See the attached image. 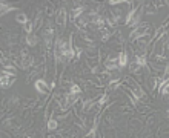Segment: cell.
Instances as JSON below:
<instances>
[{
	"instance_id": "cell-14",
	"label": "cell",
	"mask_w": 169,
	"mask_h": 138,
	"mask_svg": "<svg viewBox=\"0 0 169 138\" xmlns=\"http://www.w3.org/2000/svg\"><path fill=\"white\" fill-rule=\"evenodd\" d=\"M37 41H39L37 35H34V34H28V38H26V43H28L29 46H35V44H37Z\"/></svg>"
},
{
	"instance_id": "cell-19",
	"label": "cell",
	"mask_w": 169,
	"mask_h": 138,
	"mask_svg": "<svg viewBox=\"0 0 169 138\" xmlns=\"http://www.w3.org/2000/svg\"><path fill=\"white\" fill-rule=\"evenodd\" d=\"M88 21H89V17L82 15V18L77 21V25H79V26H86V25H88Z\"/></svg>"
},
{
	"instance_id": "cell-13",
	"label": "cell",
	"mask_w": 169,
	"mask_h": 138,
	"mask_svg": "<svg viewBox=\"0 0 169 138\" xmlns=\"http://www.w3.org/2000/svg\"><path fill=\"white\" fill-rule=\"evenodd\" d=\"M140 18H141V6H140V9H138V12L134 15V18L131 20V23H129V26H135L137 23L140 21Z\"/></svg>"
},
{
	"instance_id": "cell-5",
	"label": "cell",
	"mask_w": 169,
	"mask_h": 138,
	"mask_svg": "<svg viewBox=\"0 0 169 138\" xmlns=\"http://www.w3.org/2000/svg\"><path fill=\"white\" fill-rule=\"evenodd\" d=\"M34 86H35V89L40 92V94H45V92H48V83L45 81V80H35V83H34Z\"/></svg>"
},
{
	"instance_id": "cell-23",
	"label": "cell",
	"mask_w": 169,
	"mask_h": 138,
	"mask_svg": "<svg viewBox=\"0 0 169 138\" xmlns=\"http://www.w3.org/2000/svg\"><path fill=\"white\" fill-rule=\"evenodd\" d=\"M106 100H108V95H103V97L100 98V101H99V106H103V104L106 103Z\"/></svg>"
},
{
	"instance_id": "cell-15",
	"label": "cell",
	"mask_w": 169,
	"mask_h": 138,
	"mask_svg": "<svg viewBox=\"0 0 169 138\" xmlns=\"http://www.w3.org/2000/svg\"><path fill=\"white\" fill-rule=\"evenodd\" d=\"M57 126H59V123H57V120H54V118H51V120H48V130H56L57 129Z\"/></svg>"
},
{
	"instance_id": "cell-22",
	"label": "cell",
	"mask_w": 169,
	"mask_h": 138,
	"mask_svg": "<svg viewBox=\"0 0 169 138\" xmlns=\"http://www.w3.org/2000/svg\"><path fill=\"white\" fill-rule=\"evenodd\" d=\"M71 94H80V87L77 86V84H72V87H71Z\"/></svg>"
},
{
	"instance_id": "cell-20",
	"label": "cell",
	"mask_w": 169,
	"mask_h": 138,
	"mask_svg": "<svg viewBox=\"0 0 169 138\" xmlns=\"http://www.w3.org/2000/svg\"><path fill=\"white\" fill-rule=\"evenodd\" d=\"M32 29H34V23H32V21H28L26 25H25V31H26L28 34H31Z\"/></svg>"
},
{
	"instance_id": "cell-1",
	"label": "cell",
	"mask_w": 169,
	"mask_h": 138,
	"mask_svg": "<svg viewBox=\"0 0 169 138\" xmlns=\"http://www.w3.org/2000/svg\"><path fill=\"white\" fill-rule=\"evenodd\" d=\"M149 25L148 23H143V25H138L137 28H134V31L131 32V40H138L140 37H143L144 34H146L149 31Z\"/></svg>"
},
{
	"instance_id": "cell-7",
	"label": "cell",
	"mask_w": 169,
	"mask_h": 138,
	"mask_svg": "<svg viewBox=\"0 0 169 138\" xmlns=\"http://www.w3.org/2000/svg\"><path fill=\"white\" fill-rule=\"evenodd\" d=\"M57 23H59L60 26H65L66 25V11L63 8L57 12Z\"/></svg>"
},
{
	"instance_id": "cell-11",
	"label": "cell",
	"mask_w": 169,
	"mask_h": 138,
	"mask_svg": "<svg viewBox=\"0 0 169 138\" xmlns=\"http://www.w3.org/2000/svg\"><path fill=\"white\" fill-rule=\"evenodd\" d=\"M132 92L135 94V97H137V98H141V97H144V92L141 90V87H140L137 83H134V84H132Z\"/></svg>"
},
{
	"instance_id": "cell-3",
	"label": "cell",
	"mask_w": 169,
	"mask_h": 138,
	"mask_svg": "<svg viewBox=\"0 0 169 138\" xmlns=\"http://www.w3.org/2000/svg\"><path fill=\"white\" fill-rule=\"evenodd\" d=\"M15 81V77L6 74V72H2V77H0V83H2V87H6V86H11L12 83Z\"/></svg>"
},
{
	"instance_id": "cell-8",
	"label": "cell",
	"mask_w": 169,
	"mask_h": 138,
	"mask_svg": "<svg viewBox=\"0 0 169 138\" xmlns=\"http://www.w3.org/2000/svg\"><path fill=\"white\" fill-rule=\"evenodd\" d=\"M31 64H32V57L28 55V54H23V57H22V67L28 69Z\"/></svg>"
},
{
	"instance_id": "cell-4",
	"label": "cell",
	"mask_w": 169,
	"mask_h": 138,
	"mask_svg": "<svg viewBox=\"0 0 169 138\" xmlns=\"http://www.w3.org/2000/svg\"><path fill=\"white\" fill-rule=\"evenodd\" d=\"M143 66H146V57H144V55H137L134 64L131 66V69H132V71H137L138 67H143Z\"/></svg>"
},
{
	"instance_id": "cell-10",
	"label": "cell",
	"mask_w": 169,
	"mask_h": 138,
	"mask_svg": "<svg viewBox=\"0 0 169 138\" xmlns=\"http://www.w3.org/2000/svg\"><path fill=\"white\" fill-rule=\"evenodd\" d=\"M128 64V55L126 52H122L118 55V67H125Z\"/></svg>"
},
{
	"instance_id": "cell-21",
	"label": "cell",
	"mask_w": 169,
	"mask_h": 138,
	"mask_svg": "<svg viewBox=\"0 0 169 138\" xmlns=\"http://www.w3.org/2000/svg\"><path fill=\"white\" fill-rule=\"evenodd\" d=\"M160 92H161L163 95H169V81H167V83H166V84L163 86V89H161Z\"/></svg>"
},
{
	"instance_id": "cell-12",
	"label": "cell",
	"mask_w": 169,
	"mask_h": 138,
	"mask_svg": "<svg viewBox=\"0 0 169 138\" xmlns=\"http://www.w3.org/2000/svg\"><path fill=\"white\" fill-rule=\"evenodd\" d=\"M0 6H2V11H0V14H2V15H5L6 12H9V11H14V9H15L14 6H8V5H6V2H2V3H0Z\"/></svg>"
},
{
	"instance_id": "cell-2",
	"label": "cell",
	"mask_w": 169,
	"mask_h": 138,
	"mask_svg": "<svg viewBox=\"0 0 169 138\" xmlns=\"http://www.w3.org/2000/svg\"><path fill=\"white\" fill-rule=\"evenodd\" d=\"M65 40L57 38L56 40V46H54V55H56V61L59 63L60 60H63V51H65Z\"/></svg>"
},
{
	"instance_id": "cell-6",
	"label": "cell",
	"mask_w": 169,
	"mask_h": 138,
	"mask_svg": "<svg viewBox=\"0 0 169 138\" xmlns=\"http://www.w3.org/2000/svg\"><path fill=\"white\" fill-rule=\"evenodd\" d=\"M52 37H54V29L52 28H48L46 32H45V43H46L48 48H49L51 43H52Z\"/></svg>"
},
{
	"instance_id": "cell-16",
	"label": "cell",
	"mask_w": 169,
	"mask_h": 138,
	"mask_svg": "<svg viewBox=\"0 0 169 138\" xmlns=\"http://www.w3.org/2000/svg\"><path fill=\"white\" fill-rule=\"evenodd\" d=\"M85 12V8L83 6H79V8H76L74 11H72V18H79L82 14Z\"/></svg>"
},
{
	"instance_id": "cell-17",
	"label": "cell",
	"mask_w": 169,
	"mask_h": 138,
	"mask_svg": "<svg viewBox=\"0 0 169 138\" xmlns=\"http://www.w3.org/2000/svg\"><path fill=\"white\" fill-rule=\"evenodd\" d=\"M15 20H17L19 23H22V25H26V23L29 21L28 17H26L25 14H19V15H15Z\"/></svg>"
},
{
	"instance_id": "cell-9",
	"label": "cell",
	"mask_w": 169,
	"mask_h": 138,
	"mask_svg": "<svg viewBox=\"0 0 169 138\" xmlns=\"http://www.w3.org/2000/svg\"><path fill=\"white\" fill-rule=\"evenodd\" d=\"M106 69H109V71H112V69H115V67H118V57L117 58H109L108 61H106Z\"/></svg>"
},
{
	"instance_id": "cell-18",
	"label": "cell",
	"mask_w": 169,
	"mask_h": 138,
	"mask_svg": "<svg viewBox=\"0 0 169 138\" xmlns=\"http://www.w3.org/2000/svg\"><path fill=\"white\" fill-rule=\"evenodd\" d=\"M138 9H140V6H137V8H134V9H132V11L129 12V15L126 17V25H129V23H131V20H132V18H134V15H135V14L138 12Z\"/></svg>"
}]
</instances>
